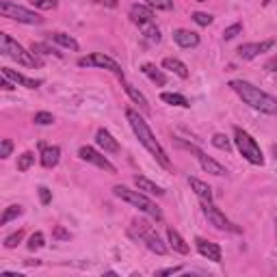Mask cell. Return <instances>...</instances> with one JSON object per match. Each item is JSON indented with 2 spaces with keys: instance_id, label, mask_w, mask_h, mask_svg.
<instances>
[{
  "instance_id": "1",
  "label": "cell",
  "mask_w": 277,
  "mask_h": 277,
  "mask_svg": "<svg viewBox=\"0 0 277 277\" xmlns=\"http://www.w3.org/2000/svg\"><path fill=\"white\" fill-rule=\"evenodd\" d=\"M126 117H128V124H130V128L134 130V134H136V138H138V143H141L145 150L150 152L156 160H158L160 167L171 169V160H169L167 152H165V150H163V145L156 141V136L152 134V130H150V126H147L145 119L138 115V110H134V108H126Z\"/></svg>"
},
{
  "instance_id": "2",
  "label": "cell",
  "mask_w": 277,
  "mask_h": 277,
  "mask_svg": "<svg viewBox=\"0 0 277 277\" xmlns=\"http://www.w3.org/2000/svg\"><path fill=\"white\" fill-rule=\"evenodd\" d=\"M229 87H232L238 94V98L251 108L260 110V113H266V115H277V98L269 96L260 87H256V85H251V82H247V80H232L229 82Z\"/></svg>"
},
{
  "instance_id": "3",
  "label": "cell",
  "mask_w": 277,
  "mask_h": 277,
  "mask_svg": "<svg viewBox=\"0 0 277 277\" xmlns=\"http://www.w3.org/2000/svg\"><path fill=\"white\" fill-rule=\"evenodd\" d=\"M113 193H115V197H119L122 201H126V204H130L134 208H138L141 212H145V215H150L152 219H156V221L163 219V210L156 206L143 191H132V189L124 187V184H117V187H113Z\"/></svg>"
},
{
  "instance_id": "4",
  "label": "cell",
  "mask_w": 277,
  "mask_h": 277,
  "mask_svg": "<svg viewBox=\"0 0 277 277\" xmlns=\"http://www.w3.org/2000/svg\"><path fill=\"white\" fill-rule=\"evenodd\" d=\"M0 52H3V57L13 59V61L20 63V65H26V67H39V65H43V61L39 57H35L33 52H26L22 45L17 43L11 35H7V33L0 35Z\"/></svg>"
},
{
  "instance_id": "5",
  "label": "cell",
  "mask_w": 277,
  "mask_h": 277,
  "mask_svg": "<svg viewBox=\"0 0 277 277\" xmlns=\"http://www.w3.org/2000/svg\"><path fill=\"white\" fill-rule=\"evenodd\" d=\"M234 143L238 147V152H241L251 165H258V167L264 165V154L260 150V145L256 143V138L247 130H243V128H238V126L234 128Z\"/></svg>"
},
{
  "instance_id": "6",
  "label": "cell",
  "mask_w": 277,
  "mask_h": 277,
  "mask_svg": "<svg viewBox=\"0 0 277 277\" xmlns=\"http://www.w3.org/2000/svg\"><path fill=\"white\" fill-rule=\"evenodd\" d=\"M0 13H3L5 17H9V20H15V22H22V24H41L43 22V17L39 13H35V11H31V9L20 7L15 3H7V0L0 3Z\"/></svg>"
},
{
  "instance_id": "7",
  "label": "cell",
  "mask_w": 277,
  "mask_h": 277,
  "mask_svg": "<svg viewBox=\"0 0 277 277\" xmlns=\"http://www.w3.org/2000/svg\"><path fill=\"white\" fill-rule=\"evenodd\" d=\"M78 67H100V70H108V72H113L117 78H122L124 80V70L122 65L115 61V59H110L106 57L104 52H94V54H89V57H82L78 59Z\"/></svg>"
},
{
  "instance_id": "8",
  "label": "cell",
  "mask_w": 277,
  "mask_h": 277,
  "mask_svg": "<svg viewBox=\"0 0 277 277\" xmlns=\"http://www.w3.org/2000/svg\"><path fill=\"white\" fill-rule=\"evenodd\" d=\"M201 210H204L206 219L210 221L212 225H215L217 229H223V232H241V227H236L232 221H229L223 212H221L217 206H212V201H204V206H201Z\"/></svg>"
},
{
  "instance_id": "9",
  "label": "cell",
  "mask_w": 277,
  "mask_h": 277,
  "mask_svg": "<svg viewBox=\"0 0 277 277\" xmlns=\"http://www.w3.org/2000/svg\"><path fill=\"white\" fill-rule=\"evenodd\" d=\"M78 156L82 160H87V163H91V165H96V167H100V169H104V171H108V173H117V167L113 163H110L106 156H102L100 154L96 147H91V145H82L80 150H78Z\"/></svg>"
},
{
  "instance_id": "10",
  "label": "cell",
  "mask_w": 277,
  "mask_h": 277,
  "mask_svg": "<svg viewBox=\"0 0 277 277\" xmlns=\"http://www.w3.org/2000/svg\"><path fill=\"white\" fill-rule=\"evenodd\" d=\"M273 43H275V39H264V41H253V43H243L236 52H238V57H241L243 61H251V59H256V57H258V54H262V52H266V50H271V48H273Z\"/></svg>"
},
{
  "instance_id": "11",
  "label": "cell",
  "mask_w": 277,
  "mask_h": 277,
  "mask_svg": "<svg viewBox=\"0 0 277 277\" xmlns=\"http://www.w3.org/2000/svg\"><path fill=\"white\" fill-rule=\"evenodd\" d=\"M173 41L180 45V48H197L199 45V35L193 33V31H187V29H175L173 31Z\"/></svg>"
},
{
  "instance_id": "12",
  "label": "cell",
  "mask_w": 277,
  "mask_h": 277,
  "mask_svg": "<svg viewBox=\"0 0 277 277\" xmlns=\"http://www.w3.org/2000/svg\"><path fill=\"white\" fill-rule=\"evenodd\" d=\"M130 20L138 26H145L154 22V9L147 7V5H132L130 7Z\"/></svg>"
},
{
  "instance_id": "13",
  "label": "cell",
  "mask_w": 277,
  "mask_h": 277,
  "mask_svg": "<svg viewBox=\"0 0 277 277\" xmlns=\"http://www.w3.org/2000/svg\"><path fill=\"white\" fill-rule=\"evenodd\" d=\"M195 247L201 256L208 258V260L221 262V247L217 243H210V241H206V238H195Z\"/></svg>"
},
{
  "instance_id": "14",
  "label": "cell",
  "mask_w": 277,
  "mask_h": 277,
  "mask_svg": "<svg viewBox=\"0 0 277 277\" xmlns=\"http://www.w3.org/2000/svg\"><path fill=\"white\" fill-rule=\"evenodd\" d=\"M96 143L102 147V150L106 154H117L119 152V143H117V138L110 134L106 128H100V130L96 132Z\"/></svg>"
},
{
  "instance_id": "15",
  "label": "cell",
  "mask_w": 277,
  "mask_h": 277,
  "mask_svg": "<svg viewBox=\"0 0 277 277\" xmlns=\"http://www.w3.org/2000/svg\"><path fill=\"white\" fill-rule=\"evenodd\" d=\"M195 156H197V160H199V165H201V169H204L206 173H212V175H227V169L223 167V165L217 163L215 158H210V156H206L201 150H199Z\"/></svg>"
},
{
  "instance_id": "16",
  "label": "cell",
  "mask_w": 277,
  "mask_h": 277,
  "mask_svg": "<svg viewBox=\"0 0 277 277\" xmlns=\"http://www.w3.org/2000/svg\"><path fill=\"white\" fill-rule=\"evenodd\" d=\"M3 76L11 78V80L15 82V85H22V87H26V89H37V87L41 85V80L29 78V76H24V74L15 72V70H11V67H3Z\"/></svg>"
},
{
  "instance_id": "17",
  "label": "cell",
  "mask_w": 277,
  "mask_h": 277,
  "mask_svg": "<svg viewBox=\"0 0 277 277\" xmlns=\"http://www.w3.org/2000/svg\"><path fill=\"white\" fill-rule=\"evenodd\" d=\"M124 89H126L128 98H130L134 104H138V108H141L143 113H150V110H152V108H150V102H147V98H145L134 85H130V82H124Z\"/></svg>"
},
{
  "instance_id": "18",
  "label": "cell",
  "mask_w": 277,
  "mask_h": 277,
  "mask_svg": "<svg viewBox=\"0 0 277 277\" xmlns=\"http://www.w3.org/2000/svg\"><path fill=\"white\" fill-rule=\"evenodd\" d=\"M61 158V150L57 145H50V147H41V165L45 169H52L59 165Z\"/></svg>"
},
{
  "instance_id": "19",
  "label": "cell",
  "mask_w": 277,
  "mask_h": 277,
  "mask_svg": "<svg viewBox=\"0 0 277 277\" xmlns=\"http://www.w3.org/2000/svg\"><path fill=\"white\" fill-rule=\"evenodd\" d=\"M134 184H136L138 191L147 193V195H156V197L165 195V191L158 187V184L152 182V180H147V178H143V175H134Z\"/></svg>"
},
{
  "instance_id": "20",
  "label": "cell",
  "mask_w": 277,
  "mask_h": 277,
  "mask_svg": "<svg viewBox=\"0 0 277 277\" xmlns=\"http://www.w3.org/2000/svg\"><path fill=\"white\" fill-rule=\"evenodd\" d=\"M167 241H169V245H171V249L173 251H178V253H182V256H187L189 253V245H187V241H184V238L175 232L173 227H169L167 229Z\"/></svg>"
},
{
  "instance_id": "21",
  "label": "cell",
  "mask_w": 277,
  "mask_h": 277,
  "mask_svg": "<svg viewBox=\"0 0 277 277\" xmlns=\"http://www.w3.org/2000/svg\"><path fill=\"white\" fill-rule=\"evenodd\" d=\"M141 72L154 82V85H158V87L167 85V76H165V74L156 67V65H152V63H145V65H141Z\"/></svg>"
},
{
  "instance_id": "22",
  "label": "cell",
  "mask_w": 277,
  "mask_h": 277,
  "mask_svg": "<svg viewBox=\"0 0 277 277\" xmlns=\"http://www.w3.org/2000/svg\"><path fill=\"white\" fill-rule=\"evenodd\" d=\"M189 187L195 191V195L199 199H204V201H212V189L208 187L206 182H201L197 178H189Z\"/></svg>"
},
{
  "instance_id": "23",
  "label": "cell",
  "mask_w": 277,
  "mask_h": 277,
  "mask_svg": "<svg viewBox=\"0 0 277 277\" xmlns=\"http://www.w3.org/2000/svg\"><path fill=\"white\" fill-rule=\"evenodd\" d=\"M163 67L165 70H171L175 76H180V78H189V67L184 65V63L180 59H173V57H167L163 61Z\"/></svg>"
},
{
  "instance_id": "24",
  "label": "cell",
  "mask_w": 277,
  "mask_h": 277,
  "mask_svg": "<svg viewBox=\"0 0 277 277\" xmlns=\"http://www.w3.org/2000/svg\"><path fill=\"white\" fill-rule=\"evenodd\" d=\"M50 39L54 41V43H59V45H63V48H67V50H74L76 52L80 45H78V41L74 39L72 35H65V33H50Z\"/></svg>"
},
{
  "instance_id": "25",
  "label": "cell",
  "mask_w": 277,
  "mask_h": 277,
  "mask_svg": "<svg viewBox=\"0 0 277 277\" xmlns=\"http://www.w3.org/2000/svg\"><path fill=\"white\" fill-rule=\"evenodd\" d=\"M160 100H163V102H167V104H171V106H182V108L191 106L189 100L184 96H180V94H160Z\"/></svg>"
},
{
  "instance_id": "26",
  "label": "cell",
  "mask_w": 277,
  "mask_h": 277,
  "mask_svg": "<svg viewBox=\"0 0 277 277\" xmlns=\"http://www.w3.org/2000/svg\"><path fill=\"white\" fill-rule=\"evenodd\" d=\"M31 52L35 54H39V57H48V54H54V57H61V52H57L54 48H50L48 43H39V41H33L31 43Z\"/></svg>"
},
{
  "instance_id": "27",
  "label": "cell",
  "mask_w": 277,
  "mask_h": 277,
  "mask_svg": "<svg viewBox=\"0 0 277 277\" xmlns=\"http://www.w3.org/2000/svg\"><path fill=\"white\" fill-rule=\"evenodd\" d=\"M22 206H17V204H13V206H9L5 212H3V217H0V225H7L9 221H13V219H17L22 215Z\"/></svg>"
},
{
  "instance_id": "28",
  "label": "cell",
  "mask_w": 277,
  "mask_h": 277,
  "mask_svg": "<svg viewBox=\"0 0 277 277\" xmlns=\"http://www.w3.org/2000/svg\"><path fill=\"white\" fill-rule=\"evenodd\" d=\"M35 163V154L33 152H24L17 156V171H29Z\"/></svg>"
},
{
  "instance_id": "29",
  "label": "cell",
  "mask_w": 277,
  "mask_h": 277,
  "mask_svg": "<svg viewBox=\"0 0 277 277\" xmlns=\"http://www.w3.org/2000/svg\"><path fill=\"white\" fill-rule=\"evenodd\" d=\"M210 141H212V145H215L217 150H225V152L232 150V143H229V138H227L225 134H221V132H217L215 136L210 138Z\"/></svg>"
},
{
  "instance_id": "30",
  "label": "cell",
  "mask_w": 277,
  "mask_h": 277,
  "mask_svg": "<svg viewBox=\"0 0 277 277\" xmlns=\"http://www.w3.org/2000/svg\"><path fill=\"white\" fill-rule=\"evenodd\" d=\"M141 29H143V35H145L152 43H158V41L163 39V37H160V31L156 29V26H154L152 22H150V24H145V26H141Z\"/></svg>"
},
{
  "instance_id": "31",
  "label": "cell",
  "mask_w": 277,
  "mask_h": 277,
  "mask_svg": "<svg viewBox=\"0 0 277 277\" xmlns=\"http://www.w3.org/2000/svg\"><path fill=\"white\" fill-rule=\"evenodd\" d=\"M145 5L156 9V11H171V9H173V0H145Z\"/></svg>"
},
{
  "instance_id": "32",
  "label": "cell",
  "mask_w": 277,
  "mask_h": 277,
  "mask_svg": "<svg viewBox=\"0 0 277 277\" xmlns=\"http://www.w3.org/2000/svg\"><path fill=\"white\" fill-rule=\"evenodd\" d=\"M22 238H24V232H22V229H17V232L9 234V236L5 238V247H7V249H15L17 245L22 243Z\"/></svg>"
},
{
  "instance_id": "33",
  "label": "cell",
  "mask_w": 277,
  "mask_h": 277,
  "mask_svg": "<svg viewBox=\"0 0 277 277\" xmlns=\"http://www.w3.org/2000/svg\"><path fill=\"white\" fill-rule=\"evenodd\" d=\"M33 122L37 126H50L54 122V117H52V113H48V110H39V113H35Z\"/></svg>"
},
{
  "instance_id": "34",
  "label": "cell",
  "mask_w": 277,
  "mask_h": 277,
  "mask_svg": "<svg viewBox=\"0 0 277 277\" xmlns=\"http://www.w3.org/2000/svg\"><path fill=\"white\" fill-rule=\"evenodd\" d=\"M43 245H45L43 232H35V234L29 238V249H31V251H37V249H41Z\"/></svg>"
},
{
  "instance_id": "35",
  "label": "cell",
  "mask_w": 277,
  "mask_h": 277,
  "mask_svg": "<svg viewBox=\"0 0 277 277\" xmlns=\"http://www.w3.org/2000/svg\"><path fill=\"white\" fill-rule=\"evenodd\" d=\"M241 33H243V24L241 22H234L232 26H227V29L223 31V39L229 41V39H234V37L241 35Z\"/></svg>"
},
{
  "instance_id": "36",
  "label": "cell",
  "mask_w": 277,
  "mask_h": 277,
  "mask_svg": "<svg viewBox=\"0 0 277 277\" xmlns=\"http://www.w3.org/2000/svg\"><path fill=\"white\" fill-rule=\"evenodd\" d=\"M212 20H215V17H212L210 13H204V11H195V13H193V22L199 24V26H210Z\"/></svg>"
},
{
  "instance_id": "37",
  "label": "cell",
  "mask_w": 277,
  "mask_h": 277,
  "mask_svg": "<svg viewBox=\"0 0 277 277\" xmlns=\"http://www.w3.org/2000/svg\"><path fill=\"white\" fill-rule=\"evenodd\" d=\"M13 152V143L11 138H3V143H0V158H9Z\"/></svg>"
},
{
  "instance_id": "38",
  "label": "cell",
  "mask_w": 277,
  "mask_h": 277,
  "mask_svg": "<svg viewBox=\"0 0 277 277\" xmlns=\"http://www.w3.org/2000/svg\"><path fill=\"white\" fill-rule=\"evenodd\" d=\"M31 3L37 7V9H43V11H50V9H57V0H31Z\"/></svg>"
},
{
  "instance_id": "39",
  "label": "cell",
  "mask_w": 277,
  "mask_h": 277,
  "mask_svg": "<svg viewBox=\"0 0 277 277\" xmlns=\"http://www.w3.org/2000/svg\"><path fill=\"white\" fill-rule=\"evenodd\" d=\"M37 193H39V201L43 206H48L52 201V191L48 187H39V189H37Z\"/></svg>"
},
{
  "instance_id": "40",
  "label": "cell",
  "mask_w": 277,
  "mask_h": 277,
  "mask_svg": "<svg viewBox=\"0 0 277 277\" xmlns=\"http://www.w3.org/2000/svg\"><path fill=\"white\" fill-rule=\"evenodd\" d=\"M52 236H54V238H57V241H70V238H72V234L67 232V229H65V227H61V225H57V227H54V232H52Z\"/></svg>"
},
{
  "instance_id": "41",
  "label": "cell",
  "mask_w": 277,
  "mask_h": 277,
  "mask_svg": "<svg viewBox=\"0 0 277 277\" xmlns=\"http://www.w3.org/2000/svg\"><path fill=\"white\" fill-rule=\"evenodd\" d=\"M184 266H169V269H163V271H156V275L163 277V275H173V273H180Z\"/></svg>"
},
{
  "instance_id": "42",
  "label": "cell",
  "mask_w": 277,
  "mask_h": 277,
  "mask_svg": "<svg viewBox=\"0 0 277 277\" xmlns=\"http://www.w3.org/2000/svg\"><path fill=\"white\" fill-rule=\"evenodd\" d=\"M13 85H15V82H13L11 78H7V76H5V80H3V89H5V91H13V89H15Z\"/></svg>"
},
{
  "instance_id": "43",
  "label": "cell",
  "mask_w": 277,
  "mask_h": 277,
  "mask_svg": "<svg viewBox=\"0 0 277 277\" xmlns=\"http://www.w3.org/2000/svg\"><path fill=\"white\" fill-rule=\"evenodd\" d=\"M98 5L108 7V9H115L117 7V0H98Z\"/></svg>"
},
{
  "instance_id": "44",
  "label": "cell",
  "mask_w": 277,
  "mask_h": 277,
  "mask_svg": "<svg viewBox=\"0 0 277 277\" xmlns=\"http://www.w3.org/2000/svg\"><path fill=\"white\" fill-rule=\"evenodd\" d=\"M266 70H269V72H277V57H273L269 63H266Z\"/></svg>"
},
{
  "instance_id": "45",
  "label": "cell",
  "mask_w": 277,
  "mask_h": 277,
  "mask_svg": "<svg viewBox=\"0 0 277 277\" xmlns=\"http://www.w3.org/2000/svg\"><path fill=\"white\" fill-rule=\"evenodd\" d=\"M26 264H29V266H37V264H39V260H26Z\"/></svg>"
},
{
  "instance_id": "46",
  "label": "cell",
  "mask_w": 277,
  "mask_h": 277,
  "mask_svg": "<svg viewBox=\"0 0 277 277\" xmlns=\"http://www.w3.org/2000/svg\"><path fill=\"white\" fill-rule=\"evenodd\" d=\"M273 154H275V158H277V147H273Z\"/></svg>"
},
{
  "instance_id": "47",
  "label": "cell",
  "mask_w": 277,
  "mask_h": 277,
  "mask_svg": "<svg viewBox=\"0 0 277 277\" xmlns=\"http://www.w3.org/2000/svg\"><path fill=\"white\" fill-rule=\"evenodd\" d=\"M275 234H277V219H275Z\"/></svg>"
},
{
  "instance_id": "48",
  "label": "cell",
  "mask_w": 277,
  "mask_h": 277,
  "mask_svg": "<svg viewBox=\"0 0 277 277\" xmlns=\"http://www.w3.org/2000/svg\"><path fill=\"white\" fill-rule=\"evenodd\" d=\"M197 3H206V0H197Z\"/></svg>"
}]
</instances>
